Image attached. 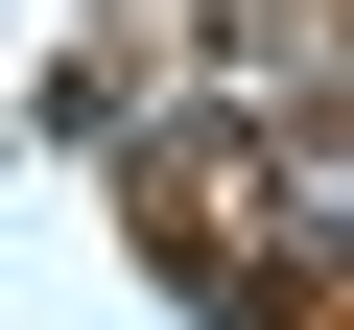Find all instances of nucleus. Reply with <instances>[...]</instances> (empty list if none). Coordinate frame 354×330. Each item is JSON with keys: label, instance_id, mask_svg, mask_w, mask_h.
Listing matches in <instances>:
<instances>
[]
</instances>
